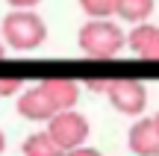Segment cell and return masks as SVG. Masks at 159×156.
Instances as JSON below:
<instances>
[{
  "label": "cell",
  "mask_w": 159,
  "mask_h": 156,
  "mask_svg": "<svg viewBox=\"0 0 159 156\" xmlns=\"http://www.w3.org/2000/svg\"><path fill=\"white\" fill-rule=\"evenodd\" d=\"M77 44L89 59H115L127 47V33L112 18H89L77 33Z\"/></svg>",
  "instance_id": "cell-1"
},
{
  "label": "cell",
  "mask_w": 159,
  "mask_h": 156,
  "mask_svg": "<svg viewBox=\"0 0 159 156\" xmlns=\"http://www.w3.org/2000/svg\"><path fill=\"white\" fill-rule=\"evenodd\" d=\"M0 38H3L6 47L21 50V53L39 50L47 41V24L33 9H12L0 24Z\"/></svg>",
  "instance_id": "cell-2"
},
{
  "label": "cell",
  "mask_w": 159,
  "mask_h": 156,
  "mask_svg": "<svg viewBox=\"0 0 159 156\" xmlns=\"http://www.w3.org/2000/svg\"><path fill=\"white\" fill-rule=\"evenodd\" d=\"M47 133L53 136V141H56L62 150H74V147L85 145L91 127H89V118L80 115L77 109H59L56 115L47 121Z\"/></svg>",
  "instance_id": "cell-3"
},
{
  "label": "cell",
  "mask_w": 159,
  "mask_h": 156,
  "mask_svg": "<svg viewBox=\"0 0 159 156\" xmlns=\"http://www.w3.org/2000/svg\"><path fill=\"white\" fill-rule=\"evenodd\" d=\"M106 97L121 115H130V118L144 115V109H148V88L139 80H109Z\"/></svg>",
  "instance_id": "cell-4"
},
{
  "label": "cell",
  "mask_w": 159,
  "mask_h": 156,
  "mask_svg": "<svg viewBox=\"0 0 159 156\" xmlns=\"http://www.w3.org/2000/svg\"><path fill=\"white\" fill-rule=\"evenodd\" d=\"M56 103L50 100V94L44 91V86H33V88H24L18 94V115L27 118V121H50L56 115Z\"/></svg>",
  "instance_id": "cell-5"
},
{
  "label": "cell",
  "mask_w": 159,
  "mask_h": 156,
  "mask_svg": "<svg viewBox=\"0 0 159 156\" xmlns=\"http://www.w3.org/2000/svg\"><path fill=\"white\" fill-rule=\"evenodd\" d=\"M127 47H130L139 59L159 62V27L150 24V21L133 24V29L127 33Z\"/></svg>",
  "instance_id": "cell-6"
},
{
  "label": "cell",
  "mask_w": 159,
  "mask_h": 156,
  "mask_svg": "<svg viewBox=\"0 0 159 156\" xmlns=\"http://www.w3.org/2000/svg\"><path fill=\"white\" fill-rule=\"evenodd\" d=\"M127 147L136 156H159V127L153 118H142L127 133Z\"/></svg>",
  "instance_id": "cell-7"
},
{
  "label": "cell",
  "mask_w": 159,
  "mask_h": 156,
  "mask_svg": "<svg viewBox=\"0 0 159 156\" xmlns=\"http://www.w3.org/2000/svg\"><path fill=\"white\" fill-rule=\"evenodd\" d=\"M44 91L50 94V100L56 103V109H74L80 100V82L68 80V77H50L41 82Z\"/></svg>",
  "instance_id": "cell-8"
},
{
  "label": "cell",
  "mask_w": 159,
  "mask_h": 156,
  "mask_svg": "<svg viewBox=\"0 0 159 156\" xmlns=\"http://www.w3.org/2000/svg\"><path fill=\"white\" fill-rule=\"evenodd\" d=\"M21 153L24 156H65V150L53 141V136L47 130H35L24 139L21 145Z\"/></svg>",
  "instance_id": "cell-9"
},
{
  "label": "cell",
  "mask_w": 159,
  "mask_h": 156,
  "mask_svg": "<svg viewBox=\"0 0 159 156\" xmlns=\"http://www.w3.org/2000/svg\"><path fill=\"white\" fill-rule=\"evenodd\" d=\"M153 9H156V0H118L115 18L124 24H142V21H150Z\"/></svg>",
  "instance_id": "cell-10"
},
{
  "label": "cell",
  "mask_w": 159,
  "mask_h": 156,
  "mask_svg": "<svg viewBox=\"0 0 159 156\" xmlns=\"http://www.w3.org/2000/svg\"><path fill=\"white\" fill-rule=\"evenodd\" d=\"M77 3L89 18H115L118 0H77Z\"/></svg>",
  "instance_id": "cell-11"
},
{
  "label": "cell",
  "mask_w": 159,
  "mask_h": 156,
  "mask_svg": "<svg viewBox=\"0 0 159 156\" xmlns=\"http://www.w3.org/2000/svg\"><path fill=\"white\" fill-rule=\"evenodd\" d=\"M24 82L18 80V77H0V97H12V94L21 91Z\"/></svg>",
  "instance_id": "cell-12"
},
{
  "label": "cell",
  "mask_w": 159,
  "mask_h": 156,
  "mask_svg": "<svg viewBox=\"0 0 159 156\" xmlns=\"http://www.w3.org/2000/svg\"><path fill=\"white\" fill-rule=\"evenodd\" d=\"M65 156H103L97 147H89V145H80L74 150H65Z\"/></svg>",
  "instance_id": "cell-13"
},
{
  "label": "cell",
  "mask_w": 159,
  "mask_h": 156,
  "mask_svg": "<svg viewBox=\"0 0 159 156\" xmlns=\"http://www.w3.org/2000/svg\"><path fill=\"white\" fill-rule=\"evenodd\" d=\"M6 3H9L12 9H35L41 0H6Z\"/></svg>",
  "instance_id": "cell-14"
},
{
  "label": "cell",
  "mask_w": 159,
  "mask_h": 156,
  "mask_svg": "<svg viewBox=\"0 0 159 156\" xmlns=\"http://www.w3.org/2000/svg\"><path fill=\"white\" fill-rule=\"evenodd\" d=\"M3 150H6V133L0 130V153H3Z\"/></svg>",
  "instance_id": "cell-15"
},
{
  "label": "cell",
  "mask_w": 159,
  "mask_h": 156,
  "mask_svg": "<svg viewBox=\"0 0 159 156\" xmlns=\"http://www.w3.org/2000/svg\"><path fill=\"white\" fill-rule=\"evenodd\" d=\"M6 56V44H3V38H0V59Z\"/></svg>",
  "instance_id": "cell-16"
},
{
  "label": "cell",
  "mask_w": 159,
  "mask_h": 156,
  "mask_svg": "<svg viewBox=\"0 0 159 156\" xmlns=\"http://www.w3.org/2000/svg\"><path fill=\"white\" fill-rule=\"evenodd\" d=\"M153 121H156V127H159V112H156V115H153Z\"/></svg>",
  "instance_id": "cell-17"
}]
</instances>
